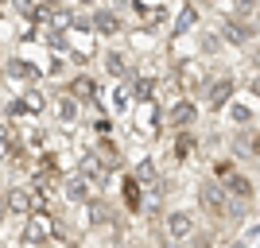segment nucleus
Returning a JSON list of instances; mask_svg holds the SVG:
<instances>
[{
	"mask_svg": "<svg viewBox=\"0 0 260 248\" xmlns=\"http://www.w3.org/2000/svg\"><path fill=\"white\" fill-rule=\"evenodd\" d=\"M198 205H202V214L217 217V221H221V217H233V221H237V217L249 209L245 202H233V198H229V190L217 183V179H206V183L198 186Z\"/></svg>",
	"mask_w": 260,
	"mask_h": 248,
	"instance_id": "obj_1",
	"label": "nucleus"
},
{
	"mask_svg": "<svg viewBox=\"0 0 260 248\" xmlns=\"http://www.w3.org/2000/svg\"><path fill=\"white\" fill-rule=\"evenodd\" d=\"M163 233H167V240L186 244V240L198 237V217L190 214V209H167V214H163Z\"/></svg>",
	"mask_w": 260,
	"mask_h": 248,
	"instance_id": "obj_2",
	"label": "nucleus"
},
{
	"mask_svg": "<svg viewBox=\"0 0 260 248\" xmlns=\"http://www.w3.org/2000/svg\"><path fill=\"white\" fill-rule=\"evenodd\" d=\"M51 237H58V229H54L51 214H31V217H23V244H27V248H43Z\"/></svg>",
	"mask_w": 260,
	"mask_h": 248,
	"instance_id": "obj_3",
	"label": "nucleus"
},
{
	"mask_svg": "<svg viewBox=\"0 0 260 248\" xmlns=\"http://www.w3.org/2000/svg\"><path fill=\"white\" fill-rule=\"evenodd\" d=\"M233 89H237V82L229 74H221L217 82H206V89H202V105L214 109V113H221V109H229V101H233Z\"/></svg>",
	"mask_w": 260,
	"mask_h": 248,
	"instance_id": "obj_4",
	"label": "nucleus"
},
{
	"mask_svg": "<svg viewBox=\"0 0 260 248\" xmlns=\"http://www.w3.org/2000/svg\"><path fill=\"white\" fill-rule=\"evenodd\" d=\"M194 120H198V101H190V97H179L167 109V124H171L175 132H190Z\"/></svg>",
	"mask_w": 260,
	"mask_h": 248,
	"instance_id": "obj_5",
	"label": "nucleus"
},
{
	"mask_svg": "<svg viewBox=\"0 0 260 248\" xmlns=\"http://www.w3.org/2000/svg\"><path fill=\"white\" fill-rule=\"evenodd\" d=\"M62 194H66V202H93V198H98V186L89 183V179H82V174H74V179L62 183Z\"/></svg>",
	"mask_w": 260,
	"mask_h": 248,
	"instance_id": "obj_6",
	"label": "nucleus"
},
{
	"mask_svg": "<svg viewBox=\"0 0 260 248\" xmlns=\"http://www.w3.org/2000/svg\"><path fill=\"white\" fill-rule=\"evenodd\" d=\"M221 186L229 190V198H233V202H245V205H249L252 194H256V190H252V179H249V174H237V171L225 174V183H221Z\"/></svg>",
	"mask_w": 260,
	"mask_h": 248,
	"instance_id": "obj_7",
	"label": "nucleus"
},
{
	"mask_svg": "<svg viewBox=\"0 0 260 248\" xmlns=\"http://www.w3.org/2000/svg\"><path fill=\"white\" fill-rule=\"evenodd\" d=\"M54 117L62 120V124H78V117H82V101L70 97V93H58V97H54Z\"/></svg>",
	"mask_w": 260,
	"mask_h": 248,
	"instance_id": "obj_8",
	"label": "nucleus"
},
{
	"mask_svg": "<svg viewBox=\"0 0 260 248\" xmlns=\"http://www.w3.org/2000/svg\"><path fill=\"white\" fill-rule=\"evenodd\" d=\"M89 23H93V31L98 35H117L120 31V20H117V12H109V8H93V16H89Z\"/></svg>",
	"mask_w": 260,
	"mask_h": 248,
	"instance_id": "obj_9",
	"label": "nucleus"
},
{
	"mask_svg": "<svg viewBox=\"0 0 260 248\" xmlns=\"http://www.w3.org/2000/svg\"><path fill=\"white\" fill-rule=\"evenodd\" d=\"M70 97H78L82 101V105H93V101H98V82H93V78H86V74H78L74 82H70Z\"/></svg>",
	"mask_w": 260,
	"mask_h": 248,
	"instance_id": "obj_10",
	"label": "nucleus"
},
{
	"mask_svg": "<svg viewBox=\"0 0 260 248\" xmlns=\"http://www.w3.org/2000/svg\"><path fill=\"white\" fill-rule=\"evenodd\" d=\"M4 74L8 78H16V82H35V66L31 62H23V58H8V62H4Z\"/></svg>",
	"mask_w": 260,
	"mask_h": 248,
	"instance_id": "obj_11",
	"label": "nucleus"
},
{
	"mask_svg": "<svg viewBox=\"0 0 260 248\" xmlns=\"http://www.w3.org/2000/svg\"><path fill=\"white\" fill-rule=\"evenodd\" d=\"M225 43H233V47H245V43H252V27H249V23H241V20L225 23Z\"/></svg>",
	"mask_w": 260,
	"mask_h": 248,
	"instance_id": "obj_12",
	"label": "nucleus"
},
{
	"mask_svg": "<svg viewBox=\"0 0 260 248\" xmlns=\"http://www.w3.org/2000/svg\"><path fill=\"white\" fill-rule=\"evenodd\" d=\"M132 101H140V105L155 101V82H152V78H136V86H132Z\"/></svg>",
	"mask_w": 260,
	"mask_h": 248,
	"instance_id": "obj_13",
	"label": "nucleus"
},
{
	"mask_svg": "<svg viewBox=\"0 0 260 248\" xmlns=\"http://www.w3.org/2000/svg\"><path fill=\"white\" fill-rule=\"evenodd\" d=\"M105 70H109L113 78H124V74H128V58H124L120 51H109V54H105Z\"/></svg>",
	"mask_w": 260,
	"mask_h": 248,
	"instance_id": "obj_14",
	"label": "nucleus"
},
{
	"mask_svg": "<svg viewBox=\"0 0 260 248\" xmlns=\"http://www.w3.org/2000/svg\"><path fill=\"white\" fill-rule=\"evenodd\" d=\"M124 202H128L132 214L140 209V179H136V174H128V179H124Z\"/></svg>",
	"mask_w": 260,
	"mask_h": 248,
	"instance_id": "obj_15",
	"label": "nucleus"
},
{
	"mask_svg": "<svg viewBox=\"0 0 260 248\" xmlns=\"http://www.w3.org/2000/svg\"><path fill=\"white\" fill-rule=\"evenodd\" d=\"M140 128H144V132H152V136L159 132V109H155V101H152V109H148V105L140 109Z\"/></svg>",
	"mask_w": 260,
	"mask_h": 248,
	"instance_id": "obj_16",
	"label": "nucleus"
},
{
	"mask_svg": "<svg viewBox=\"0 0 260 248\" xmlns=\"http://www.w3.org/2000/svg\"><path fill=\"white\" fill-rule=\"evenodd\" d=\"M194 155V136L190 132H179L175 136V159H190Z\"/></svg>",
	"mask_w": 260,
	"mask_h": 248,
	"instance_id": "obj_17",
	"label": "nucleus"
},
{
	"mask_svg": "<svg viewBox=\"0 0 260 248\" xmlns=\"http://www.w3.org/2000/svg\"><path fill=\"white\" fill-rule=\"evenodd\" d=\"M89 205V225H109V205L101 202V198H93V202H86Z\"/></svg>",
	"mask_w": 260,
	"mask_h": 248,
	"instance_id": "obj_18",
	"label": "nucleus"
},
{
	"mask_svg": "<svg viewBox=\"0 0 260 248\" xmlns=\"http://www.w3.org/2000/svg\"><path fill=\"white\" fill-rule=\"evenodd\" d=\"M20 101H23V113H39V109L47 105L39 89H27V93H20Z\"/></svg>",
	"mask_w": 260,
	"mask_h": 248,
	"instance_id": "obj_19",
	"label": "nucleus"
},
{
	"mask_svg": "<svg viewBox=\"0 0 260 248\" xmlns=\"http://www.w3.org/2000/svg\"><path fill=\"white\" fill-rule=\"evenodd\" d=\"M12 151H16V144H12V132H8V124H0V159H8Z\"/></svg>",
	"mask_w": 260,
	"mask_h": 248,
	"instance_id": "obj_20",
	"label": "nucleus"
},
{
	"mask_svg": "<svg viewBox=\"0 0 260 248\" xmlns=\"http://www.w3.org/2000/svg\"><path fill=\"white\" fill-rule=\"evenodd\" d=\"M229 120H233V124H249L252 113H249L245 105H233V101H229Z\"/></svg>",
	"mask_w": 260,
	"mask_h": 248,
	"instance_id": "obj_21",
	"label": "nucleus"
},
{
	"mask_svg": "<svg viewBox=\"0 0 260 248\" xmlns=\"http://www.w3.org/2000/svg\"><path fill=\"white\" fill-rule=\"evenodd\" d=\"M113 109H117V113L132 109V97H128V89H117V93H113Z\"/></svg>",
	"mask_w": 260,
	"mask_h": 248,
	"instance_id": "obj_22",
	"label": "nucleus"
},
{
	"mask_svg": "<svg viewBox=\"0 0 260 248\" xmlns=\"http://www.w3.org/2000/svg\"><path fill=\"white\" fill-rule=\"evenodd\" d=\"M198 23V8H186L183 16H179V31H186V27H194Z\"/></svg>",
	"mask_w": 260,
	"mask_h": 248,
	"instance_id": "obj_23",
	"label": "nucleus"
},
{
	"mask_svg": "<svg viewBox=\"0 0 260 248\" xmlns=\"http://www.w3.org/2000/svg\"><path fill=\"white\" fill-rule=\"evenodd\" d=\"M12 8L20 12V16H35V8H39V4H35V0H12Z\"/></svg>",
	"mask_w": 260,
	"mask_h": 248,
	"instance_id": "obj_24",
	"label": "nucleus"
},
{
	"mask_svg": "<svg viewBox=\"0 0 260 248\" xmlns=\"http://www.w3.org/2000/svg\"><path fill=\"white\" fill-rule=\"evenodd\" d=\"M249 89H252V93H256V97H260V74H256V78H252V82H249Z\"/></svg>",
	"mask_w": 260,
	"mask_h": 248,
	"instance_id": "obj_25",
	"label": "nucleus"
},
{
	"mask_svg": "<svg viewBox=\"0 0 260 248\" xmlns=\"http://www.w3.org/2000/svg\"><path fill=\"white\" fill-rule=\"evenodd\" d=\"M163 248H183V244H179V240H163Z\"/></svg>",
	"mask_w": 260,
	"mask_h": 248,
	"instance_id": "obj_26",
	"label": "nucleus"
},
{
	"mask_svg": "<svg viewBox=\"0 0 260 248\" xmlns=\"http://www.w3.org/2000/svg\"><path fill=\"white\" fill-rule=\"evenodd\" d=\"M4 209H8V202H0V225H4Z\"/></svg>",
	"mask_w": 260,
	"mask_h": 248,
	"instance_id": "obj_27",
	"label": "nucleus"
},
{
	"mask_svg": "<svg viewBox=\"0 0 260 248\" xmlns=\"http://www.w3.org/2000/svg\"><path fill=\"white\" fill-rule=\"evenodd\" d=\"M78 4H93V0H78Z\"/></svg>",
	"mask_w": 260,
	"mask_h": 248,
	"instance_id": "obj_28",
	"label": "nucleus"
},
{
	"mask_svg": "<svg viewBox=\"0 0 260 248\" xmlns=\"http://www.w3.org/2000/svg\"><path fill=\"white\" fill-rule=\"evenodd\" d=\"M0 78H4V62H0Z\"/></svg>",
	"mask_w": 260,
	"mask_h": 248,
	"instance_id": "obj_29",
	"label": "nucleus"
},
{
	"mask_svg": "<svg viewBox=\"0 0 260 248\" xmlns=\"http://www.w3.org/2000/svg\"><path fill=\"white\" fill-rule=\"evenodd\" d=\"M62 248H78V244H62Z\"/></svg>",
	"mask_w": 260,
	"mask_h": 248,
	"instance_id": "obj_30",
	"label": "nucleus"
}]
</instances>
